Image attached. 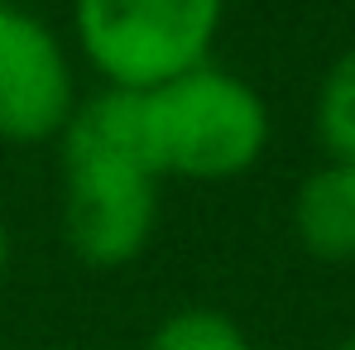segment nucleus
Instances as JSON below:
<instances>
[{
    "label": "nucleus",
    "instance_id": "nucleus-1",
    "mask_svg": "<svg viewBox=\"0 0 355 350\" xmlns=\"http://www.w3.org/2000/svg\"><path fill=\"white\" fill-rule=\"evenodd\" d=\"M62 149V240L87 269L135 264L159 226L164 173L149 149L144 91L101 87L77 101L58 134Z\"/></svg>",
    "mask_w": 355,
    "mask_h": 350
},
{
    "label": "nucleus",
    "instance_id": "nucleus-2",
    "mask_svg": "<svg viewBox=\"0 0 355 350\" xmlns=\"http://www.w3.org/2000/svg\"><path fill=\"white\" fill-rule=\"evenodd\" d=\"M144 111L159 173L187 182L245 177L264 159L274 134L264 96L216 62H202L164 87H149Z\"/></svg>",
    "mask_w": 355,
    "mask_h": 350
},
{
    "label": "nucleus",
    "instance_id": "nucleus-3",
    "mask_svg": "<svg viewBox=\"0 0 355 350\" xmlns=\"http://www.w3.org/2000/svg\"><path fill=\"white\" fill-rule=\"evenodd\" d=\"M226 0H72V39L106 87L149 91L211 62Z\"/></svg>",
    "mask_w": 355,
    "mask_h": 350
},
{
    "label": "nucleus",
    "instance_id": "nucleus-7",
    "mask_svg": "<svg viewBox=\"0 0 355 350\" xmlns=\"http://www.w3.org/2000/svg\"><path fill=\"white\" fill-rule=\"evenodd\" d=\"M144 350H254L245 326H240L231 312L221 307H207V302H192V307H173L154 331Z\"/></svg>",
    "mask_w": 355,
    "mask_h": 350
},
{
    "label": "nucleus",
    "instance_id": "nucleus-8",
    "mask_svg": "<svg viewBox=\"0 0 355 350\" xmlns=\"http://www.w3.org/2000/svg\"><path fill=\"white\" fill-rule=\"evenodd\" d=\"M5 269H10V231L0 221V283H5Z\"/></svg>",
    "mask_w": 355,
    "mask_h": 350
},
{
    "label": "nucleus",
    "instance_id": "nucleus-5",
    "mask_svg": "<svg viewBox=\"0 0 355 350\" xmlns=\"http://www.w3.org/2000/svg\"><path fill=\"white\" fill-rule=\"evenodd\" d=\"M293 235L322 264L355 259V164H322L293 192Z\"/></svg>",
    "mask_w": 355,
    "mask_h": 350
},
{
    "label": "nucleus",
    "instance_id": "nucleus-4",
    "mask_svg": "<svg viewBox=\"0 0 355 350\" xmlns=\"http://www.w3.org/2000/svg\"><path fill=\"white\" fill-rule=\"evenodd\" d=\"M77 101V67L58 29L19 0H0V139H58Z\"/></svg>",
    "mask_w": 355,
    "mask_h": 350
},
{
    "label": "nucleus",
    "instance_id": "nucleus-9",
    "mask_svg": "<svg viewBox=\"0 0 355 350\" xmlns=\"http://www.w3.org/2000/svg\"><path fill=\"white\" fill-rule=\"evenodd\" d=\"M336 350H355V331H351V336H341V346H336Z\"/></svg>",
    "mask_w": 355,
    "mask_h": 350
},
{
    "label": "nucleus",
    "instance_id": "nucleus-6",
    "mask_svg": "<svg viewBox=\"0 0 355 350\" xmlns=\"http://www.w3.org/2000/svg\"><path fill=\"white\" fill-rule=\"evenodd\" d=\"M312 125L331 164H355V44L322 72Z\"/></svg>",
    "mask_w": 355,
    "mask_h": 350
}]
</instances>
